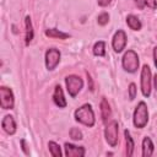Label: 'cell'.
Listing matches in <instances>:
<instances>
[{
    "instance_id": "11",
    "label": "cell",
    "mask_w": 157,
    "mask_h": 157,
    "mask_svg": "<svg viewBox=\"0 0 157 157\" xmlns=\"http://www.w3.org/2000/svg\"><path fill=\"white\" fill-rule=\"evenodd\" d=\"M1 126L4 129L5 132H7L9 135H12L16 132V123H15V119L11 115H5L2 121H1Z\"/></svg>"
},
{
    "instance_id": "5",
    "label": "cell",
    "mask_w": 157,
    "mask_h": 157,
    "mask_svg": "<svg viewBox=\"0 0 157 157\" xmlns=\"http://www.w3.org/2000/svg\"><path fill=\"white\" fill-rule=\"evenodd\" d=\"M141 91L145 97L151 94V70L148 65H144L141 70Z\"/></svg>"
},
{
    "instance_id": "15",
    "label": "cell",
    "mask_w": 157,
    "mask_h": 157,
    "mask_svg": "<svg viewBox=\"0 0 157 157\" xmlns=\"http://www.w3.org/2000/svg\"><path fill=\"white\" fill-rule=\"evenodd\" d=\"M25 26H26V45H28L32 39H33V27H32V22H31V17L26 16L25 18Z\"/></svg>"
},
{
    "instance_id": "14",
    "label": "cell",
    "mask_w": 157,
    "mask_h": 157,
    "mask_svg": "<svg viewBox=\"0 0 157 157\" xmlns=\"http://www.w3.org/2000/svg\"><path fill=\"white\" fill-rule=\"evenodd\" d=\"M153 153V144L150 137H145L142 140V156L144 157H150Z\"/></svg>"
},
{
    "instance_id": "3",
    "label": "cell",
    "mask_w": 157,
    "mask_h": 157,
    "mask_svg": "<svg viewBox=\"0 0 157 157\" xmlns=\"http://www.w3.org/2000/svg\"><path fill=\"white\" fill-rule=\"evenodd\" d=\"M121 64H123V67H124L125 71L135 72L139 69V56H137V54L131 49L128 50L123 56Z\"/></svg>"
},
{
    "instance_id": "29",
    "label": "cell",
    "mask_w": 157,
    "mask_h": 157,
    "mask_svg": "<svg viewBox=\"0 0 157 157\" xmlns=\"http://www.w3.org/2000/svg\"><path fill=\"white\" fill-rule=\"evenodd\" d=\"M153 85H155V90H156V92H157V74H156L155 77H153Z\"/></svg>"
},
{
    "instance_id": "6",
    "label": "cell",
    "mask_w": 157,
    "mask_h": 157,
    "mask_svg": "<svg viewBox=\"0 0 157 157\" xmlns=\"http://www.w3.org/2000/svg\"><path fill=\"white\" fill-rule=\"evenodd\" d=\"M104 136H105L107 142L112 147L117 146V144H118V123L115 120L110 121L105 126V129H104Z\"/></svg>"
},
{
    "instance_id": "10",
    "label": "cell",
    "mask_w": 157,
    "mask_h": 157,
    "mask_svg": "<svg viewBox=\"0 0 157 157\" xmlns=\"http://www.w3.org/2000/svg\"><path fill=\"white\" fill-rule=\"evenodd\" d=\"M64 148H65V155L67 157H82V156H85V148L83 147H78V146H75L72 144L66 142Z\"/></svg>"
},
{
    "instance_id": "16",
    "label": "cell",
    "mask_w": 157,
    "mask_h": 157,
    "mask_svg": "<svg viewBox=\"0 0 157 157\" xmlns=\"http://www.w3.org/2000/svg\"><path fill=\"white\" fill-rule=\"evenodd\" d=\"M126 23H128V26L132 31H139V29H141V26H142L141 22H140V20L136 16H134V15H129L126 17Z\"/></svg>"
},
{
    "instance_id": "8",
    "label": "cell",
    "mask_w": 157,
    "mask_h": 157,
    "mask_svg": "<svg viewBox=\"0 0 157 157\" xmlns=\"http://www.w3.org/2000/svg\"><path fill=\"white\" fill-rule=\"evenodd\" d=\"M60 61V52L55 48H50L45 53V66L48 70H54Z\"/></svg>"
},
{
    "instance_id": "9",
    "label": "cell",
    "mask_w": 157,
    "mask_h": 157,
    "mask_svg": "<svg viewBox=\"0 0 157 157\" xmlns=\"http://www.w3.org/2000/svg\"><path fill=\"white\" fill-rule=\"evenodd\" d=\"M112 45H113L114 52H117V53L123 52V49L126 45V34H125L124 31L119 29V31L115 32V34L113 37V40H112Z\"/></svg>"
},
{
    "instance_id": "25",
    "label": "cell",
    "mask_w": 157,
    "mask_h": 157,
    "mask_svg": "<svg viewBox=\"0 0 157 157\" xmlns=\"http://www.w3.org/2000/svg\"><path fill=\"white\" fill-rule=\"evenodd\" d=\"M21 146H22V150H23V152L26 153V155H29V151L27 150V145H26V140H21Z\"/></svg>"
},
{
    "instance_id": "21",
    "label": "cell",
    "mask_w": 157,
    "mask_h": 157,
    "mask_svg": "<svg viewBox=\"0 0 157 157\" xmlns=\"http://www.w3.org/2000/svg\"><path fill=\"white\" fill-rule=\"evenodd\" d=\"M70 137L72 140H82V132L77 128H71L70 129Z\"/></svg>"
},
{
    "instance_id": "1",
    "label": "cell",
    "mask_w": 157,
    "mask_h": 157,
    "mask_svg": "<svg viewBox=\"0 0 157 157\" xmlns=\"http://www.w3.org/2000/svg\"><path fill=\"white\" fill-rule=\"evenodd\" d=\"M75 119L86 126H90V128L93 126L94 125V113L92 110V107L90 104H83L82 107L77 108L75 110Z\"/></svg>"
},
{
    "instance_id": "28",
    "label": "cell",
    "mask_w": 157,
    "mask_h": 157,
    "mask_svg": "<svg viewBox=\"0 0 157 157\" xmlns=\"http://www.w3.org/2000/svg\"><path fill=\"white\" fill-rule=\"evenodd\" d=\"M153 59H155V65L157 67V47L153 48Z\"/></svg>"
},
{
    "instance_id": "27",
    "label": "cell",
    "mask_w": 157,
    "mask_h": 157,
    "mask_svg": "<svg viewBox=\"0 0 157 157\" xmlns=\"http://www.w3.org/2000/svg\"><path fill=\"white\" fill-rule=\"evenodd\" d=\"M135 2H136L137 7H139L140 10H142V9L145 7V1H144V0H135Z\"/></svg>"
},
{
    "instance_id": "24",
    "label": "cell",
    "mask_w": 157,
    "mask_h": 157,
    "mask_svg": "<svg viewBox=\"0 0 157 157\" xmlns=\"http://www.w3.org/2000/svg\"><path fill=\"white\" fill-rule=\"evenodd\" d=\"M145 6H148L150 9H156L157 7V1L156 0H144Z\"/></svg>"
},
{
    "instance_id": "2",
    "label": "cell",
    "mask_w": 157,
    "mask_h": 157,
    "mask_svg": "<svg viewBox=\"0 0 157 157\" xmlns=\"http://www.w3.org/2000/svg\"><path fill=\"white\" fill-rule=\"evenodd\" d=\"M148 121V110L145 102H140L134 112V125L139 129H142Z\"/></svg>"
},
{
    "instance_id": "18",
    "label": "cell",
    "mask_w": 157,
    "mask_h": 157,
    "mask_svg": "<svg viewBox=\"0 0 157 157\" xmlns=\"http://www.w3.org/2000/svg\"><path fill=\"white\" fill-rule=\"evenodd\" d=\"M124 135H125V142H126V155L128 156H132L134 153V140L132 137L130 136V132L128 130L124 131Z\"/></svg>"
},
{
    "instance_id": "26",
    "label": "cell",
    "mask_w": 157,
    "mask_h": 157,
    "mask_svg": "<svg viewBox=\"0 0 157 157\" xmlns=\"http://www.w3.org/2000/svg\"><path fill=\"white\" fill-rule=\"evenodd\" d=\"M110 1H112V0H98V5L104 7V6H108V5L110 4Z\"/></svg>"
},
{
    "instance_id": "23",
    "label": "cell",
    "mask_w": 157,
    "mask_h": 157,
    "mask_svg": "<svg viewBox=\"0 0 157 157\" xmlns=\"http://www.w3.org/2000/svg\"><path fill=\"white\" fill-rule=\"evenodd\" d=\"M136 97V86L135 83H130L129 85V98L132 101Z\"/></svg>"
},
{
    "instance_id": "4",
    "label": "cell",
    "mask_w": 157,
    "mask_h": 157,
    "mask_svg": "<svg viewBox=\"0 0 157 157\" xmlns=\"http://www.w3.org/2000/svg\"><path fill=\"white\" fill-rule=\"evenodd\" d=\"M65 83H66V88L67 92L71 97H76L77 93L81 91V88L83 87V81L81 77L76 76V75H70L65 78Z\"/></svg>"
},
{
    "instance_id": "12",
    "label": "cell",
    "mask_w": 157,
    "mask_h": 157,
    "mask_svg": "<svg viewBox=\"0 0 157 157\" xmlns=\"http://www.w3.org/2000/svg\"><path fill=\"white\" fill-rule=\"evenodd\" d=\"M53 99H54V103L59 107V108H65L66 107V99L64 97V93H63V90L60 86H55V90H54V94H53Z\"/></svg>"
},
{
    "instance_id": "7",
    "label": "cell",
    "mask_w": 157,
    "mask_h": 157,
    "mask_svg": "<svg viewBox=\"0 0 157 157\" xmlns=\"http://www.w3.org/2000/svg\"><path fill=\"white\" fill-rule=\"evenodd\" d=\"M0 104L2 109H12L13 104H15V99H13V93L10 88L2 86L0 87Z\"/></svg>"
},
{
    "instance_id": "13",
    "label": "cell",
    "mask_w": 157,
    "mask_h": 157,
    "mask_svg": "<svg viewBox=\"0 0 157 157\" xmlns=\"http://www.w3.org/2000/svg\"><path fill=\"white\" fill-rule=\"evenodd\" d=\"M101 114H102V120L105 123L110 115H112V110H110V107H109V103L105 98H102L101 101Z\"/></svg>"
},
{
    "instance_id": "19",
    "label": "cell",
    "mask_w": 157,
    "mask_h": 157,
    "mask_svg": "<svg viewBox=\"0 0 157 157\" xmlns=\"http://www.w3.org/2000/svg\"><path fill=\"white\" fill-rule=\"evenodd\" d=\"M93 54L97 56H104L105 55V43L103 40H99L93 47Z\"/></svg>"
},
{
    "instance_id": "17",
    "label": "cell",
    "mask_w": 157,
    "mask_h": 157,
    "mask_svg": "<svg viewBox=\"0 0 157 157\" xmlns=\"http://www.w3.org/2000/svg\"><path fill=\"white\" fill-rule=\"evenodd\" d=\"M45 36L49 37V38H59V39H65V38H69L70 36L67 33H64L59 29H55V28H50V29H47L45 31Z\"/></svg>"
},
{
    "instance_id": "22",
    "label": "cell",
    "mask_w": 157,
    "mask_h": 157,
    "mask_svg": "<svg viewBox=\"0 0 157 157\" xmlns=\"http://www.w3.org/2000/svg\"><path fill=\"white\" fill-rule=\"evenodd\" d=\"M97 21H98V23H99L101 26H104V25H107L108 21H109V15H108L107 12H102L101 15H98Z\"/></svg>"
},
{
    "instance_id": "20",
    "label": "cell",
    "mask_w": 157,
    "mask_h": 157,
    "mask_svg": "<svg viewBox=\"0 0 157 157\" xmlns=\"http://www.w3.org/2000/svg\"><path fill=\"white\" fill-rule=\"evenodd\" d=\"M48 147H49V151H50V155L52 156H54V157H61V150H60V146L56 142L49 141Z\"/></svg>"
}]
</instances>
